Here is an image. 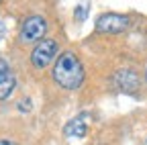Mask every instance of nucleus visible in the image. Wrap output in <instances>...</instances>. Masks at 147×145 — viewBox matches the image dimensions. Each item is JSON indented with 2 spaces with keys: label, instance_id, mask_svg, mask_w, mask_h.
I'll list each match as a JSON object with an SVG mask.
<instances>
[{
  "label": "nucleus",
  "instance_id": "f257e3e1",
  "mask_svg": "<svg viewBox=\"0 0 147 145\" xmlns=\"http://www.w3.org/2000/svg\"><path fill=\"white\" fill-rule=\"evenodd\" d=\"M53 80L65 90H76L84 82V67L74 51H63L53 65Z\"/></svg>",
  "mask_w": 147,
  "mask_h": 145
},
{
  "label": "nucleus",
  "instance_id": "f03ea898",
  "mask_svg": "<svg viewBox=\"0 0 147 145\" xmlns=\"http://www.w3.org/2000/svg\"><path fill=\"white\" fill-rule=\"evenodd\" d=\"M57 41L55 39H41L39 43L35 45V49L31 51V63L37 67V69H43L47 67L55 55H57Z\"/></svg>",
  "mask_w": 147,
  "mask_h": 145
},
{
  "label": "nucleus",
  "instance_id": "7ed1b4c3",
  "mask_svg": "<svg viewBox=\"0 0 147 145\" xmlns=\"http://www.w3.org/2000/svg\"><path fill=\"white\" fill-rule=\"evenodd\" d=\"M47 33V21L43 19V16H29V19H25L23 27H21V41L23 43H39Z\"/></svg>",
  "mask_w": 147,
  "mask_h": 145
},
{
  "label": "nucleus",
  "instance_id": "20e7f679",
  "mask_svg": "<svg viewBox=\"0 0 147 145\" xmlns=\"http://www.w3.org/2000/svg\"><path fill=\"white\" fill-rule=\"evenodd\" d=\"M131 21L125 14H117V12H106L102 16H98L96 21V31L100 33H123L125 29H129Z\"/></svg>",
  "mask_w": 147,
  "mask_h": 145
},
{
  "label": "nucleus",
  "instance_id": "39448f33",
  "mask_svg": "<svg viewBox=\"0 0 147 145\" xmlns=\"http://www.w3.org/2000/svg\"><path fill=\"white\" fill-rule=\"evenodd\" d=\"M113 82L121 92H127V94H133L139 88V76L133 69H119L113 78Z\"/></svg>",
  "mask_w": 147,
  "mask_h": 145
},
{
  "label": "nucleus",
  "instance_id": "423d86ee",
  "mask_svg": "<svg viewBox=\"0 0 147 145\" xmlns=\"http://www.w3.org/2000/svg\"><path fill=\"white\" fill-rule=\"evenodd\" d=\"M88 115H80L76 119H71L65 127H63V135L69 139H82L88 131V123H86Z\"/></svg>",
  "mask_w": 147,
  "mask_h": 145
},
{
  "label": "nucleus",
  "instance_id": "0eeeda50",
  "mask_svg": "<svg viewBox=\"0 0 147 145\" xmlns=\"http://www.w3.org/2000/svg\"><path fill=\"white\" fill-rule=\"evenodd\" d=\"M14 86H16V78H14V74H12L10 69H8V71H2V74H0V100L8 98V96L12 94Z\"/></svg>",
  "mask_w": 147,
  "mask_h": 145
},
{
  "label": "nucleus",
  "instance_id": "6e6552de",
  "mask_svg": "<svg viewBox=\"0 0 147 145\" xmlns=\"http://www.w3.org/2000/svg\"><path fill=\"white\" fill-rule=\"evenodd\" d=\"M86 16H88V4H80V6L76 8V21L82 23Z\"/></svg>",
  "mask_w": 147,
  "mask_h": 145
},
{
  "label": "nucleus",
  "instance_id": "1a4fd4ad",
  "mask_svg": "<svg viewBox=\"0 0 147 145\" xmlns=\"http://www.w3.org/2000/svg\"><path fill=\"white\" fill-rule=\"evenodd\" d=\"M18 111H23V113H27V111H31V100H29V98H25V100H21V102H18Z\"/></svg>",
  "mask_w": 147,
  "mask_h": 145
},
{
  "label": "nucleus",
  "instance_id": "9d476101",
  "mask_svg": "<svg viewBox=\"0 0 147 145\" xmlns=\"http://www.w3.org/2000/svg\"><path fill=\"white\" fill-rule=\"evenodd\" d=\"M8 69H10V67H8V63H6L2 57H0V74H2V71H8Z\"/></svg>",
  "mask_w": 147,
  "mask_h": 145
},
{
  "label": "nucleus",
  "instance_id": "9b49d317",
  "mask_svg": "<svg viewBox=\"0 0 147 145\" xmlns=\"http://www.w3.org/2000/svg\"><path fill=\"white\" fill-rule=\"evenodd\" d=\"M0 145H18V143H14L10 139H0Z\"/></svg>",
  "mask_w": 147,
  "mask_h": 145
},
{
  "label": "nucleus",
  "instance_id": "f8f14e48",
  "mask_svg": "<svg viewBox=\"0 0 147 145\" xmlns=\"http://www.w3.org/2000/svg\"><path fill=\"white\" fill-rule=\"evenodd\" d=\"M4 33H6V27H4V23H2V21H0V39L4 37Z\"/></svg>",
  "mask_w": 147,
  "mask_h": 145
},
{
  "label": "nucleus",
  "instance_id": "ddd939ff",
  "mask_svg": "<svg viewBox=\"0 0 147 145\" xmlns=\"http://www.w3.org/2000/svg\"><path fill=\"white\" fill-rule=\"evenodd\" d=\"M145 80H147V69H145Z\"/></svg>",
  "mask_w": 147,
  "mask_h": 145
}]
</instances>
